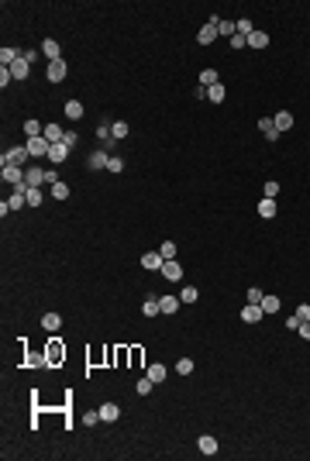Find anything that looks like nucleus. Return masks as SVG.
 Here are the masks:
<instances>
[{
    "label": "nucleus",
    "instance_id": "nucleus-1",
    "mask_svg": "<svg viewBox=\"0 0 310 461\" xmlns=\"http://www.w3.org/2000/svg\"><path fill=\"white\" fill-rule=\"evenodd\" d=\"M45 358H49V365H59V362L66 358V344H62V337H49V344H45Z\"/></svg>",
    "mask_w": 310,
    "mask_h": 461
},
{
    "label": "nucleus",
    "instance_id": "nucleus-2",
    "mask_svg": "<svg viewBox=\"0 0 310 461\" xmlns=\"http://www.w3.org/2000/svg\"><path fill=\"white\" fill-rule=\"evenodd\" d=\"M24 148H28V155H31V158H42V155L49 158V148H52V141H49V138L42 135V138H28V145H24Z\"/></svg>",
    "mask_w": 310,
    "mask_h": 461
},
{
    "label": "nucleus",
    "instance_id": "nucleus-3",
    "mask_svg": "<svg viewBox=\"0 0 310 461\" xmlns=\"http://www.w3.org/2000/svg\"><path fill=\"white\" fill-rule=\"evenodd\" d=\"M3 183H10L14 189H17V186H28V183H24V169H21V165H3Z\"/></svg>",
    "mask_w": 310,
    "mask_h": 461
},
{
    "label": "nucleus",
    "instance_id": "nucleus-4",
    "mask_svg": "<svg viewBox=\"0 0 310 461\" xmlns=\"http://www.w3.org/2000/svg\"><path fill=\"white\" fill-rule=\"evenodd\" d=\"M214 38H221V35H217V17H210V21H207V24L200 28V35H197V42H200V45H210Z\"/></svg>",
    "mask_w": 310,
    "mask_h": 461
},
{
    "label": "nucleus",
    "instance_id": "nucleus-5",
    "mask_svg": "<svg viewBox=\"0 0 310 461\" xmlns=\"http://www.w3.org/2000/svg\"><path fill=\"white\" fill-rule=\"evenodd\" d=\"M66 158H69V145H66V141H55V145L49 148V162H52V165H62Z\"/></svg>",
    "mask_w": 310,
    "mask_h": 461
},
{
    "label": "nucleus",
    "instance_id": "nucleus-6",
    "mask_svg": "<svg viewBox=\"0 0 310 461\" xmlns=\"http://www.w3.org/2000/svg\"><path fill=\"white\" fill-rule=\"evenodd\" d=\"M24 183H28V186H31V189H38V186H42V183H49V172H45V169H38V165H35V169H28V172H24Z\"/></svg>",
    "mask_w": 310,
    "mask_h": 461
},
{
    "label": "nucleus",
    "instance_id": "nucleus-7",
    "mask_svg": "<svg viewBox=\"0 0 310 461\" xmlns=\"http://www.w3.org/2000/svg\"><path fill=\"white\" fill-rule=\"evenodd\" d=\"M31 155H28V148H7L3 152V165H24Z\"/></svg>",
    "mask_w": 310,
    "mask_h": 461
},
{
    "label": "nucleus",
    "instance_id": "nucleus-8",
    "mask_svg": "<svg viewBox=\"0 0 310 461\" xmlns=\"http://www.w3.org/2000/svg\"><path fill=\"white\" fill-rule=\"evenodd\" d=\"M69 76V66L62 62V59H55V62H49V79L52 83H62V79Z\"/></svg>",
    "mask_w": 310,
    "mask_h": 461
},
{
    "label": "nucleus",
    "instance_id": "nucleus-9",
    "mask_svg": "<svg viewBox=\"0 0 310 461\" xmlns=\"http://www.w3.org/2000/svg\"><path fill=\"white\" fill-rule=\"evenodd\" d=\"M162 265H165V258H162L158 251H145V255H142V269H149V272H158Z\"/></svg>",
    "mask_w": 310,
    "mask_h": 461
},
{
    "label": "nucleus",
    "instance_id": "nucleus-10",
    "mask_svg": "<svg viewBox=\"0 0 310 461\" xmlns=\"http://www.w3.org/2000/svg\"><path fill=\"white\" fill-rule=\"evenodd\" d=\"M158 272H162V276H165L169 282H179V279H183V265H179L176 258H172V262H165V265H162Z\"/></svg>",
    "mask_w": 310,
    "mask_h": 461
},
{
    "label": "nucleus",
    "instance_id": "nucleus-11",
    "mask_svg": "<svg viewBox=\"0 0 310 461\" xmlns=\"http://www.w3.org/2000/svg\"><path fill=\"white\" fill-rule=\"evenodd\" d=\"M262 317H265V310L258 307V303H248V307L241 310V320H245V323H258Z\"/></svg>",
    "mask_w": 310,
    "mask_h": 461
},
{
    "label": "nucleus",
    "instance_id": "nucleus-12",
    "mask_svg": "<svg viewBox=\"0 0 310 461\" xmlns=\"http://www.w3.org/2000/svg\"><path fill=\"white\" fill-rule=\"evenodd\" d=\"M42 55H45L49 62L62 59V55H59V42H55V38H45V42H42Z\"/></svg>",
    "mask_w": 310,
    "mask_h": 461
},
{
    "label": "nucleus",
    "instance_id": "nucleus-13",
    "mask_svg": "<svg viewBox=\"0 0 310 461\" xmlns=\"http://www.w3.org/2000/svg\"><path fill=\"white\" fill-rule=\"evenodd\" d=\"M117 416H121V406H117V403H103V406H100V420H103V423H114Z\"/></svg>",
    "mask_w": 310,
    "mask_h": 461
},
{
    "label": "nucleus",
    "instance_id": "nucleus-14",
    "mask_svg": "<svg viewBox=\"0 0 310 461\" xmlns=\"http://www.w3.org/2000/svg\"><path fill=\"white\" fill-rule=\"evenodd\" d=\"M107 162H110V152L107 148H97V152L90 155V169H107Z\"/></svg>",
    "mask_w": 310,
    "mask_h": 461
},
{
    "label": "nucleus",
    "instance_id": "nucleus-15",
    "mask_svg": "<svg viewBox=\"0 0 310 461\" xmlns=\"http://www.w3.org/2000/svg\"><path fill=\"white\" fill-rule=\"evenodd\" d=\"M272 121H276V131H279V135L293 128V114H290V110H279V114H276Z\"/></svg>",
    "mask_w": 310,
    "mask_h": 461
},
{
    "label": "nucleus",
    "instance_id": "nucleus-16",
    "mask_svg": "<svg viewBox=\"0 0 310 461\" xmlns=\"http://www.w3.org/2000/svg\"><path fill=\"white\" fill-rule=\"evenodd\" d=\"M258 131H262L269 141H276V138H279V131H276V121H272V117H262V121H258Z\"/></svg>",
    "mask_w": 310,
    "mask_h": 461
},
{
    "label": "nucleus",
    "instance_id": "nucleus-17",
    "mask_svg": "<svg viewBox=\"0 0 310 461\" xmlns=\"http://www.w3.org/2000/svg\"><path fill=\"white\" fill-rule=\"evenodd\" d=\"M217 35H221V38H234V35H238V21H221V17H217Z\"/></svg>",
    "mask_w": 310,
    "mask_h": 461
},
{
    "label": "nucleus",
    "instance_id": "nucleus-18",
    "mask_svg": "<svg viewBox=\"0 0 310 461\" xmlns=\"http://www.w3.org/2000/svg\"><path fill=\"white\" fill-rule=\"evenodd\" d=\"M179 303H183L179 296H158V310H162V313H176Z\"/></svg>",
    "mask_w": 310,
    "mask_h": 461
},
{
    "label": "nucleus",
    "instance_id": "nucleus-19",
    "mask_svg": "<svg viewBox=\"0 0 310 461\" xmlns=\"http://www.w3.org/2000/svg\"><path fill=\"white\" fill-rule=\"evenodd\" d=\"M110 135H114V141H121V138H128V135H131V128H128V121H110Z\"/></svg>",
    "mask_w": 310,
    "mask_h": 461
},
{
    "label": "nucleus",
    "instance_id": "nucleus-20",
    "mask_svg": "<svg viewBox=\"0 0 310 461\" xmlns=\"http://www.w3.org/2000/svg\"><path fill=\"white\" fill-rule=\"evenodd\" d=\"M197 444H200V455H217V437H210V434H204V437H200Z\"/></svg>",
    "mask_w": 310,
    "mask_h": 461
},
{
    "label": "nucleus",
    "instance_id": "nucleus-21",
    "mask_svg": "<svg viewBox=\"0 0 310 461\" xmlns=\"http://www.w3.org/2000/svg\"><path fill=\"white\" fill-rule=\"evenodd\" d=\"M28 66H31V62H24V59H17V62H14V66H7V69H10V76H14V79H28V73H31Z\"/></svg>",
    "mask_w": 310,
    "mask_h": 461
},
{
    "label": "nucleus",
    "instance_id": "nucleus-22",
    "mask_svg": "<svg viewBox=\"0 0 310 461\" xmlns=\"http://www.w3.org/2000/svg\"><path fill=\"white\" fill-rule=\"evenodd\" d=\"M24 135H28V138H42V135H45V124H42V121H24Z\"/></svg>",
    "mask_w": 310,
    "mask_h": 461
},
{
    "label": "nucleus",
    "instance_id": "nucleus-23",
    "mask_svg": "<svg viewBox=\"0 0 310 461\" xmlns=\"http://www.w3.org/2000/svg\"><path fill=\"white\" fill-rule=\"evenodd\" d=\"M45 138L55 145V141H62L66 138V131H62V124H45Z\"/></svg>",
    "mask_w": 310,
    "mask_h": 461
},
{
    "label": "nucleus",
    "instance_id": "nucleus-24",
    "mask_svg": "<svg viewBox=\"0 0 310 461\" xmlns=\"http://www.w3.org/2000/svg\"><path fill=\"white\" fill-rule=\"evenodd\" d=\"M42 327H45V330H52V334H55V330H59V327H62V317H59V313H45V317H42Z\"/></svg>",
    "mask_w": 310,
    "mask_h": 461
},
{
    "label": "nucleus",
    "instance_id": "nucleus-25",
    "mask_svg": "<svg viewBox=\"0 0 310 461\" xmlns=\"http://www.w3.org/2000/svg\"><path fill=\"white\" fill-rule=\"evenodd\" d=\"M248 45H252V48H265V45H269V35H265V31H252V35H248Z\"/></svg>",
    "mask_w": 310,
    "mask_h": 461
},
{
    "label": "nucleus",
    "instance_id": "nucleus-26",
    "mask_svg": "<svg viewBox=\"0 0 310 461\" xmlns=\"http://www.w3.org/2000/svg\"><path fill=\"white\" fill-rule=\"evenodd\" d=\"M228 96V90H224V83H214L210 90H207V100H214V103H221Z\"/></svg>",
    "mask_w": 310,
    "mask_h": 461
},
{
    "label": "nucleus",
    "instance_id": "nucleus-27",
    "mask_svg": "<svg viewBox=\"0 0 310 461\" xmlns=\"http://www.w3.org/2000/svg\"><path fill=\"white\" fill-rule=\"evenodd\" d=\"M258 217H265V221H269V217H276V200H269V196H265V200L258 203Z\"/></svg>",
    "mask_w": 310,
    "mask_h": 461
},
{
    "label": "nucleus",
    "instance_id": "nucleus-28",
    "mask_svg": "<svg viewBox=\"0 0 310 461\" xmlns=\"http://www.w3.org/2000/svg\"><path fill=\"white\" fill-rule=\"evenodd\" d=\"M145 375H149V379H152L155 385L162 382V379H165V365H158V362H152V365H149V372H145Z\"/></svg>",
    "mask_w": 310,
    "mask_h": 461
},
{
    "label": "nucleus",
    "instance_id": "nucleus-29",
    "mask_svg": "<svg viewBox=\"0 0 310 461\" xmlns=\"http://www.w3.org/2000/svg\"><path fill=\"white\" fill-rule=\"evenodd\" d=\"M66 117H69V121H79V117H83V103H79V100H69V103H66Z\"/></svg>",
    "mask_w": 310,
    "mask_h": 461
},
{
    "label": "nucleus",
    "instance_id": "nucleus-30",
    "mask_svg": "<svg viewBox=\"0 0 310 461\" xmlns=\"http://www.w3.org/2000/svg\"><path fill=\"white\" fill-rule=\"evenodd\" d=\"M142 313H145V317H158V313H162V310H158V296H149L145 307H142Z\"/></svg>",
    "mask_w": 310,
    "mask_h": 461
},
{
    "label": "nucleus",
    "instance_id": "nucleus-31",
    "mask_svg": "<svg viewBox=\"0 0 310 461\" xmlns=\"http://www.w3.org/2000/svg\"><path fill=\"white\" fill-rule=\"evenodd\" d=\"M214 83H221V79H217V73H214V69H204V73H200V86H204V90H210Z\"/></svg>",
    "mask_w": 310,
    "mask_h": 461
},
{
    "label": "nucleus",
    "instance_id": "nucleus-32",
    "mask_svg": "<svg viewBox=\"0 0 310 461\" xmlns=\"http://www.w3.org/2000/svg\"><path fill=\"white\" fill-rule=\"evenodd\" d=\"M158 255H162L165 262H172V258H176V244H172V241H162V244H158Z\"/></svg>",
    "mask_w": 310,
    "mask_h": 461
},
{
    "label": "nucleus",
    "instance_id": "nucleus-33",
    "mask_svg": "<svg viewBox=\"0 0 310 461\" xmlns=\"http://www.w3.org/2000/svg\"><path fill=\"white\" fill-rule=\"evenodd\" d=\"M24 200H28V207H38V203H42L45 196H42V189H31V186H28V193H24Z\"/></svg>",
    "mask_w": 310,
    "mask_h": 461
},
{
    "label": "nucleus",
    "instance_id": "nucleus-34",
    "mask_svg": "<svg viewBox=\"0 0 310 461\" xmlns=\"http://www.w3.org/2000/svg\"><path fill=\"white\" fill-rule=\"evenodd\" d=\"M258 307L265 310V313H276V310H279V300H276V296H262V303H258Z\"/></svg>",
    "mask_w": 310,
    "mask_h": 461
},
{
    "label": "nucleus",
    "instance_id": "nucleus-35",
    "mask_svg": "<svg viewBox=\"0 0 310 461\" xmlns=\"http://www.w3.org/2000/svg\"><path fill=\"white\" fill-rule=\"evenodd\" d=\"M135 389H138V396H149V392L155 389V382L149 379V375H145V379H138V385H135Z\"/></svg>",
    "mask_w": 310,
    "mask_h": 461
},
{
    "label": "nucleus",
    "instance_id": "nucleus-36",
    "mask_svg": "<svg viewBox=\"0 0 310 461\" xmlns=\"http://www.w3.org/2000/svg\"><path fill=\"white\" fill-rule=\"evenodd\" d=\"M179 300H183V303H197V300H200V293H197L193 286H186V289L179 293Z\"/></svg>",
    "mask_w": 310,
    "mask_h": 461
},
{
    "label": "nucleus",
    "instance_id": "nucleus-37",
    "mask_svg": "<svg viewBox=\"0 0 310 461\" xmlns=\"http://www.w3.org/2000/svg\"><path fill=\"white\" fill-rule=\"evenodd\" d=\"M52 196H55V200H66V196H69V186H66V183H55V186H52Z\"/></svg>",
    "mask_w": 310,
    "mask_h": 461
},
{
    "label": "nucleus",
    "instance_id": "nucleus-38",
    "mask_svg": "<svg viewBox=\"0 0 310 461\" xmlns=\"http://www.w3.org/2000/svg\"><path fill=\"white\" fill-rule=\"evenodd\" d=\"M176 372H179V375H190V372H193V362H190V358H179V362H176Z\"/></svg>",
    "mask_w": 310,
    "mask_h": 461
},
{
    "label": "nucleus",
    "instance_id": "nucleus-39",
    "mask_svg": "<svg viewBox=\"0 0 310 461\" xmlns=\"http://www.w3.org/2000/svg\"><path fill=\"white\" fill-rule=\"evenodd\" d=\"M83 423H86V427L100 423V410H86V413H83Z\"/></svg>",
    "mask_w": 310,
    "mask_h": 461
},
{
    "label": "nucleus",
    "instance_id": "nucleus-40",
    "mask_svg": "<svg viewBox=\"0 0 310 461\" xmlns=\"http://www.w3.org/2000/svg\"><path fill=\"white\" fill-rule=\"evenodd\" d=\"M262 296H265V293H262L258 286H252V289H248V303H262Z\"/></svg>",
    "mask_w": 310,
    "mask_h": 461
},
{
    "label": "nucleus",
    "instance_id": "nucleus-41",
    "mask_svg": "<svg viewBox=\"0 0 310 461\" xmlns=\"http://www.w3.org/2000/svg\"><path fill=\"white\" fill-rule=\"evenodd\" d=\"M276 193H279V183H276V179H272V183H265V196H269V200H276Z\"/></svg>",
    "mask_w": 310,
    "mask_h": 461
},
{
    "label": "nucleus",
    "instance_id": "nucleus-42",
    "mask_svg": "<svg viewBox=\"0 0 310 461\" xmlns=\"http://www.w3.org/2000/svg\"><path fill=\"white\" fill-rule=\"evenodd\" d=\"M297 334H300V337H304V341H310V320H304V323H300V327H297Z\"/></svg>",
    "mask_w": 310,
    "mask_h": 461
},
{
    "label": "nucleus",
    "instance_id": "nucleus-43",
    "mask_svg": "<svg viewBox=\"0 0 310 461\" xmlns=\"http://www.w3.org/2000/svg\"><path fill=\"white\" fill-rule=\"evenodd\" d=\"M107 169H110V172H121V169H124V162H121V158H114V155H110V162H107Z\"/></svg>",
    "mask_w": 310,
    "mask_h": 461
},
{
    "label": "nucleus",
    "instance_id": "nucleus-44",
    "mask_svg": "<svg viewBox=\"0 0 310 461\" xmlns=\"http://www.w3.org/2000/svg\"><path fill=\"white\" fill-rule=\"evenodd\" d=\"M31 365H35V369H49V358H45V355H35Z\"/></svg>",
    "mask_w": 310,
    "mask_h": 461
},
{
    "label": "nucleus",
    "instance_id": "nucleus-45",
    "mask_svg": "<svg viewBox=\"0 0 310 461\" xmlns=\"http://www.w3.org/2000/svg\"><path fill=\"white\" fill-rule=\"evenodd\" d=\"M297 317H300V320H310V307H307V303L297 307Z\"/></svg>",
    "mask_w": 310,
    "mask_h": 461
},
{
    "label": "nucleus",
    "instance_id": "nucleus-46",
    "mask_svg": "<svg viewBox=\"0 0 310 461\" xmlns=\"http://www.w3.org/2000/svg\"><path fill=\"white\" fill-rule=\"evenodd\" d=\"M62 141H66V145L73 148V145H76V141H79V135H76V131H66V138H62Z\"/></svg>",
    "mask_w": 310,
    "mask_h": 461
},
{
    "label": "nucleus",
    "instance_id": "nucleus-47",
    "mask_svg": "<svg viewBox=\"0 0 310 461\" xmlns=\"http://www.w3.org/2000/svg\"><path fill=\"white\" fill-rule=\"evenodd\" d=\"M245 45H248V38H241V35H234V38H231V48H245Z\"/></svg>",
    "mask_w": 310,
    "mask_h": 461
},
{
    "label": "nucleus",
    "instance_id": "nucleus-48",
    "mask_svg": "<svg viewBox=\"0 0 310 461\" xmlns=\"http://www.w3.org/2000/svg\"><path fill=\"white\" fill-rule=\"evenodd\" d=\"M10 79H14V76H10V69H7V66H3V69H0V86H7V83H10Z\"/></svg>",
    "mask_w": 310,
    "mask_h": 461
},
{
    "label": "nucleus",
    "instance_id": "nucleus-49",
    "mask_svg": "<svg viewBox=\"0 0 310 461\" xmlns=\"http://www.w3.org/2000/svg\"><path fill=\"white\" fill-rule=\"evenodd\" d=\"M300 323H304V320H300V317H297V313H293V317H290V320H286V327H290V330H297V327H300Z\"/></svg>",
    "mask_w": 310,
    "mask_h": 461
}]
</instances>
